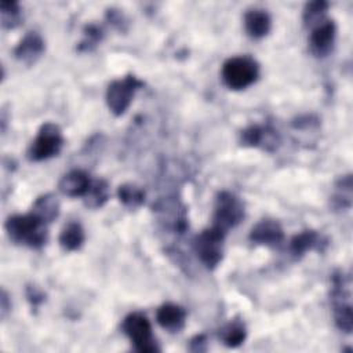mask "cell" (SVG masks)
Segmentation results:
<instances>
[{"label":"cell","instance_id":"23","mask_svg":"<svg viewBox=\"0 0 353 353\" xmlns=\"http://www.w3.org/2000/svg\"><path fill=\"white\" fill-rule=\"evenodd\" d=\"M328 10V3L324 0L310 1L303 8V23L307 28H312L321 21L325 19V14Z\"/></svg>","mask_w":353,"mask_h":353},{"label":"cell","instance_id":"24","mask_svg":"<svg viewBox=\"0 0 353 353\" xmlns=\"http://www.w3.org/2000/svg\"><path fill=\"white\" fill-rule=\"evenodd\" d=\"M0 14H1V25L6 29H14L22 21V11L17 1H1Z\"/></svg>","mask_w":353,"mask_h":353},{"label":"cell","instance_id":"4","mask_svg":"<svg viewBox=\"0 0 353 353\" xmlns=\"http://www.w3.org/2000/svg\"><path fill=\"white\" fill-rule=\"evenodd\" d=\"M244 218L243 201L230 192H219L215 199L212 226L223 233L237 226Z\"/></svg>","mask_w":353,"mask_h":353},{"label":"cell","instance_id":"3","mask_svg":"<svg viewBox=\"0 0 353 353\" xmlns=\"http://www.w3.org/2000/svg\"><path fill=\"white\" fill-rule=\"evenodd\" d=\"M123 332L130 338L135 350L141 353H154L160 347L153 336L149 319L141 312L127 314L121 323Z\"/></svg>","mask_w":353,"mask_h":353},{"label":"cell","instance_id":"8","mask_svg":"<svg viewBox=\"0 0 353 353\" xmlns=\"http://www.w3.org/2000/svg\"><path fill=\"white\" fill-rule=\"evenodd\" d=\"M153 211L157 221L175 233H183L188 228L186 210L175 197H164L156 201Z\"/></svg>","mask_w":353,"mask_h":353},{"label":"cell","instance_id":"10","mask_svg":"<svg viewBox=\"0 0 353 353\" xmlns=\"http://www.w3.org/2000/svg\"><path fill=\"white\" fill-rule=\"evenodd\" d=\"M310 29L312 30L309 36V47L312 54L319 58L327 57L332 51L336 36V26L334 21L325 18Z\"/></svg>","mask_w":353,"mask_h":353},{"label":"cell","instance_id":"13","mask_svg":"<svg viewBox=\"0 0 353 353\" xmlns=\"http://www.w3.org/2000/svg\"><path fill=\"white\" fill-rule=\"evenodd\" d=\"M91 182L92 181L85 171L72 170L61 178L58 188L61 193L68 197H84Z\"/></svg>","mask_w":353,"mask_h":353},{"label":"cell","instance_id":"19","mask_svg":"<svg viewBox=\"0 0 353 353\" xmlns=\"http://www.w3.org/2000/svg\"><path fill=\"white\" fill-rule=\"evenodd\" d=\"M84 229L79 222H69L59 233V244L65 251H76L84 243Z\"/></svg>","mask_w":353,"mask_h":353},{"label":"cell","instance_id":"20","mask_svg":"<svg viewBox=\"0 0 353 353\" xmlns=\"http://www.w3.org/2000/svg\"><path fill=\"white\" fill-rule=\"evenodd\" d=\"M352 205V175H343L335 182V193L331 196L334 210H349Z\"/></svg>","mask_w":353,"mask_h":353},{"label":"cell","instance_id":"21","mask_svg":"<svg viewBox=\"0 0 353 353\" xmlns=\"http://www.w3.org/2000/svg\"><path fill=\"white\" fill-rule=\"evenodd\" d=\"M110 189L105 179H95L91 182L90 189L84 194V205L88 208H101L109 199Z\"/></svg>","mask_w":353,"mask_h":353},{"label":"cell","instance_id":"7","mask_svg":"<svg viewBox=\"0 0 353 353\" xmlns=\"http://www.w3.org/2000/svg\"><path fill=\"white\" fill-rule=\"evenodd\" d=\"M141 87H143V81L134 74L113 80L106 88V105L109 110L114 116L124 114Z\"/></svg>","mask_w":353,"mask_h":353},{"label":"cell","instance_id":"16","mask_svg":"<svg viewBox=\"0 0 353 353\" xmlns=\"http://www.w3.org/2000/svg\"><path fill=\"white\" fill-rule=\"evenodd\" d=\"M325 244V240L316 230H302L290 240V252L294 258L299 259L307 251L321 250Z\"/></svg>","mask_w":353,"mask_h":353},{"label":"cell","instance_id":"6","mask_svg":"<svg viewBox=\"0 0 353 353\" xmlns=\"http://www.w3.org/2000/svg\"><path fill=\"white\" fill-rule=\"evenodd\" d=\"M226 233L211 226L200 232L193 240V250L207 269H214L222 261Z\"/></svg>","mask_w":353,"mask_h":353},{"label":"cell","instance_id":"22","mask_svg":"<svg viewBox=\"0 0 353 353\" xmlns=\"http://www.w3.org/2000/svg\"><path fill=\"white\" fill-rule=\"evenodd\" d=\"M117 197L124 207L135 210L145 203V190L135 183H123L117 189Z\"/></svg>","mask_w":353,"mask_h":353},{"label":"cell","instance_id":"9","mask_svg":"<svg viewBox=\"0 0 353 353\" xmlns=\"http://www.w3.org/2000/svg\"><path fill=\"white\" fill-rule=\"evenodd\" d=\"M240 142L243 146L261 148L266 152H273L280 145V135L270 124H252L240 132Z\"/></svg>","mask_w":353,"mask_h":353},{"label":"cell","instance_id":"14","mask_svg":"<svg viewBox=\"0 0 353 353\" xmlns=\"http://www.w3.org/2000/svg\"><path fill=\"white\" fill-rule=\"evenodd\" d=\"M159 325L170 332H179L186 323V310L175 303H164L156 312Z\"/></svg>","mask_w":353,"mask_h":353},{"label":"cell","instance_id":"27","mask_svg":"<svg viewBox=\"0 0 353 353\" xmlns=\"http://www.w3.org/2000/svg\"><path fill=\"white\" fill-rule=\"evenodd\" d=\"M106 18H108L109 22H112V25H113L116 29H119V30H125L124 25H125L127 22H125L123 14H121L119 10H113V8H112V10H108Z\"/></svg>","mask_w":353,"mask_h":353},{"label":"cell","instance_id":"25","mask_svg":"<svg viewBox=\"0 0 353 353\" xmlns=\"http://www.w3.org/2000/svg\"><path fill=\"white\" fill-rule=\"evenodd\" d=\"M103 39V30L97 23H88L83 29V40L77 46V51L88 52L92 51Z\"/></svg>","mask_w":353,"mask_h":353},{"label":"cell","instance_id":"17","mask_svg":"<svg viewBox=\"0 0 353 353\" xmlns=\"http://www.w3.org/2000/svg\"><path fill=\"white\" fill-rule=\"evenodd\" d=\"M32 214H34L37 218H40L46 223L52 222L59 215V201H58V199L51 193L41 194L33 203Z\"/></svg>","mask_w":353,"mask_h":353},{"label":"cell","instance_id":"15","mask_svg":"<svg viewBox=\"0 0 353 353\" xmlns=\"http://www.w3.org/2000/svg\"><path fill=\"white\" fill-rule=\"evenodd\" d=\"M244 29L250 37L262 39L272 29V18L265 10H248L244 14Z\"/></svg>","mask_w":353,"mask_h":353},{"label":"cell","instance_id":"18","mask_svg":"<svg viewBox=\"0 0 353 353\" xmlns=\"http://www.w3.org/2000/svg\"><path fill=\"white\" fill-rule=\"evenodd\" d=\"M247 338V328L240 319H233L219 330V339L228 347L240 346Z\"/></svg>","mask_w":353,"mask_h":353},{"label":"cell","instance_id":"11","mask_svg":"<svg viewBox=\"0 0 353 353\" xmlns=\"http://www.w3.org/2000/svg\"><path fill=\"white\" fill-rule=\"evenodd\" d=\"M250 240L259 245L266 247H280L284 241V232L281 225L274 219L259 221L250 232Z\"/></svg>","mask_w":353,"mask_h":353},{"label":"cell","instance_id":"12","mask_svg":"<svg viewBox=\"0 0 353 353\" xmlns=\"http://www.w3.org/2000/svg\"><path fill=\"white\" fill-rule=\"evenodd\" d=\"M44 50H46V44L40 33L30 30L17 44L14 50V55L19 62L30 66L40 59Z\"/></svg>","mask_w":353,"mask_h":353},{"label":"cell","instance_id":"29","mask_svg":"<svg viewBox=\"0 0 353 353\" xmlns=\"http://www.w3.org/2000/svg\"><path fill=\"white\" fill-rule=\"evenodd\" d=\"M10 309H11V302L8 299V295H7L6 290H1V296H0V314H1V319H6V316L10 312Z\"/></svg>","mask_w":353,"mask_h":353},{"label":"cell","instance_id":"28","mask_svg":"<svg viewBox=\"0 0 353 353\" xmlns=\"http://www.w3.org/2000/svg\"><path fill=\"white\" fill-rule=\"evenodd\" d=\"M189 349L192 352H205L207 350V336L205 334H199L190 339Z\"/></svg>","mask_w":353,"mask_h":353},{"label":"cell","instance_id":"1","mask_svg":"<svg viewBox=\"0 0 353 353\" xmlns=\"http://www.w3.org/2000/svg\"><path fill=\"white\" fill-rule=\"evenodd\" d=\"M6 232L15 244L41 248L48 240L47 223L34 214L12 215L6 221Z\"/></svg>","mask_w":353,"mask_h":353},{"label":"cell","instance_id":"5","mask_svg":"<svg viewBox=\"0 0 353 353\" xmlns=\"http://www.w3.org/2000/svg\"><path fill=\"white\" fill-rule=\"evenodd\" d=\"M63 146L61 128L55 123H44L28 149L30 161H43L57 156Z\"/></svg>","mask_w":353,"mask_h":353},{"label":"cell","instance_id":"2","mask_svg":"<svg viewBox=\"0 0 353 353\" xmlns=\"http://www.w3.org/2000/svg\"><path fill=\"white\" fill-rule=\"evenodd\" d=\"M223 84L234 91L244 90L259 77L258 62L248 55H239L226 59L221 69Z\"/></svg>","mask_w":353,"mask_h":353},{"label":"cell","instance_id":"26","mask_svg":"<svg viewBox=\"0 0 353 353\" xmlns=\"http://www.w3.org/2000/svg\"><path fill=\"white\" fill-rule=\"evenodd\" d=\"M26 298H28L29 303L32 305V307H34V309L39 307L46 301L44 292L36 285H28L26 287Z\"/></svg>","mask_w":353,"mask_h":353}]
</instances>
